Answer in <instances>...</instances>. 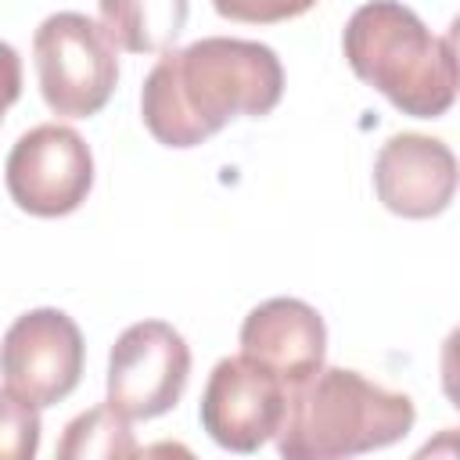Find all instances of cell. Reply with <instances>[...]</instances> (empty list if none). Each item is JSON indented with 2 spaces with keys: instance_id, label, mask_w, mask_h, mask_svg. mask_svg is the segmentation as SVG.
I'll return each instance as SVG.
<instances>
[{
  "instance_id": "obj_1",
  "label": "cell",
  "mask_w": 460,
  "mask_h": 460,
  "mask_svg": "<svg viewBox=\"0 0 460 460\" xmlns=\"http://www.w3.org/2000/svg\"><path fill=\"white\" fill-rule=\"evenodd\" d=\"M284 65L273 47L237 36H205L162 50L140 86L147 133L165 147H198L230 119H262L280 104Z\"/></svg>"
},
{
  "instance_id": "obj_2",
  "label": "cell",
  "mask_w": 460,
  "mask_h": 460,
  "mask_svg": "<svg viewBox=\"0 0 460 460\" xmlns=\"http://www.w3.org/2000/svg\"><path fill=\"white\" fill-rule=\"evenodd\" d=\"M456 32L435 36L406 4L370 0L352 11L341 50L352 72L410 119H442L456 101Z\"/></svg>"
},
{
  "instance_id": "obj_3",
  "label": "cell",
  "mask_w": 460,
  "mask_h": 460,
  "mask_svg": "<svg viewBox=\"0 0 460 460\" xmlns=\"http://www.w3.org/2000/svg\"><path fill=\"white\" fill-rule=\"evenodd\" d=\"M417 406L406 392H392L345 367H320L288 392L277 428V453L288 460H334L385 449L410 435Z\"/></svg>"
},
{
  "instance_id": "obj_4",
  "label": "cell",
  "mask_w": 460,
  "mask_h": 460,
  "mask_svg": "<svg viewBox=\"0 0 460 460\" xmlns=\"http://www.w3.org/2000/svg\"><path fill=\"white\" fill-rule=\"evenodd\" d=\"M32 61L43 104L61 119L97 115L119 83V58L101 22L79 11H58L32 36Z\"/></svg>"
},
{
  "instance_id": "obj_5",
  "label": "cell",
  "mask_w": 460,
  "mask_h": 460,
  "mask_svg": "<svg viewBox=\"0 0 460 460\" xmlns=\"http://www.w3.org/2000/svg\"><path fill=\"white\" fill-rule=\"evenodd\" d=\"M190 381V345L165 320L129 323L108 352L104 402L126 420L169 413Z\"/></svg>"
},
{
  "instance_id": "obj_6",
  "label": "cell",
  "mask_w": 460,
  "mask_h": 460,
  "mask_svg": "<svg viewBox=\"0 0 460 460\" xmlns=\"http://www.w3.org/2000/svg\"><path fill=\"white\" fill-rule=\"evenodd\" d=\"M4 183L11 201L40 219H58L75 212L93 187L90 144L61 122L32 126L18 137L7 155Z\"/></svg>"
},
{
  "instance_id": "obj_7",
  "label": "cell",
  "mask_w": 460,
  "mask_h": 460,
  "mask_svg": "<svg viewBox=\"0 0 460 460\" xmlns=\"http://www.w3.org/2000/svg\"><path fill=\"white\" fill-rule=\"evenodd\" d=\"M86 345L79 323L65 309H29L22 313L0 341V374L4 385L47 410L68 399L83 377Z\"/></svg>"
},
{
  "instance_id": "obj_8",
  "label": "cell",
  "mask_w": 460,
  "mask_h": 460,
  "mask_svg": "<svg viewBox=\"0 0 460 460\" xmlns=\"http://www.w3.org/2000/svg\"><path fill=\"white\" fill-rule=\"evenodd\" d=\"M284 406H288V385L262 363L237 352L212 367L198 417H201V431L216 446L230 453H255L277 435L284 420Z\"/></svg>"
},
{
  "instance_id": "obj_9",
  "label": "cell",
  "mask_w": 460,
  "mask_h": 460,
  "mask_svg": "<svg viewBox=\"0 0 460 460\" xmlns=\"http://www.w3.org/2000/svg\"><path fill=\"white\" fill-rule=\"evenodd\" d=\"M374 190L392 216H442L456 194V155L438 137L395 133L374 158Z\"/></svg>"
},
{
  "instance_id": "obj_10",
  "label": "cell",
  "mask_w": 460,
  "mask_h": 460,
  "mask_svg": "<svg viewBox=\"0 0 460 460\" xmlns=\"http://www.w3.org/2000/svg\"><path fill=\"white\" fill-rule=\"evenodd\" d=\"M241 352L273 370L288 392L309 381L327 356V323L302 298L259 302L241 323Z\"/></svg>"
},
{
  "instance_id": "obj_11",
  "label": "cell",
  "mask_w": 460,
  "mask_h": 460,
  "mask_svg": "<svg viewBox=\"0 0 460 460\" xmlns=\"http://www.w3.org/2000/svg\"><path fill=\"white\" fill-rule=\"evenodd\" d=\"M101 29L115 50L162 54L187 25V0H97Z\"/></svg>"
},
{
  "instance_id": "obj_12",
  "label": "cell",
  "mask_w": 460,
  "mask_h": 460,
  "mask_svg": "<svg viewBox=\"0 0 460 460\" xmlns=\"http://www.w3.org/2000/svg\"><path fill=\"white\" fill-rule=\"evenodd\" d=\"M137 453L140 446L129 431V420L108 402L72 417L58 442L61 460H129Z\"/></svg>"
},
{
  "instance_id": "obj_13",
  "label": "cell",
  "mask_w": 460,
  "mask_h": 460,
  "mask_svg": "<svg viewBox=\"0 0 460 460\" xmlns=\"http://www.w3.org/2000/svg\"><path fill=\"white\" fill-rule=\"evenodd\" d=\"M40 406L0 388V460H32L40 453Z\"/></svg>"
},
{
  "instance_id": "obj_14",
  "label": "cell",
  "mask_w": 460,
  "mask_h": 460,
  "mask_svg": "<svg viewBox=\"0 0 460 460\" xmlns=\"http://www.w3.org/2000/svg\"><path fill=\"white\" fill-rule=\"evenodd\" d=\"M216 14L226 22H244V25H277L305 14L316 7V0H212Z\"/></svg>"
},
{
  "instance_id": "obj_15",
  "label": "cell",
  "mask_w": 460,
  "mask_h": 460,
  "mask_svg": "<svg viewBox=\"0 0 460 460\" xmlns=\"http://www.w3.org/2000/svg\"><path fill=\"white\" fill-rule=\"evenodd\" d=\"M18 97H22V58L11 43L0 40V122Z\"/></svg>"
}]
</instances>
